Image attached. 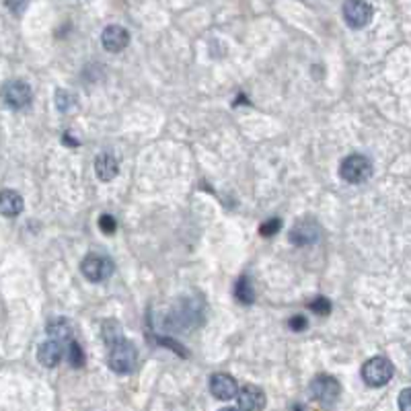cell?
I'll return each instance as SVG.
<instances>
[{
  "label": "cell",
  "instance_id": "21",
  "mask_svg": "<svg viewBox=\"0 0 411 411\" xmlns=\"http://www.w3.org/2000/svg\"><path fill=\"white\" fill-rule=\"evenodd\" d=\"M280 228H282V221H280V218H274V221H267L261 224L259 235H261V237H274Z\"/></svg>",
  "mask_w": 411,
  "mask_h": 411
},
{
  "label": "cell",
  "instance_id": "1",
  "mask_svg": "<svg viewBox=\"0 0 411 411\" xmlns=\"http://www.w3.org/2000/svg\"><path fill=\"white\" fill-rule=\"evenodd\" d=\"M136 360H138V351L134 348L132 342H127L126 337L118 340L111 344V351H109V368L118 375H130L136 368Z\"/></svg>",
  "mask_w": 411,
  "mask_h": 411
},
{
  "label": "cell",
  "instance_id": "22",
  "mask_svg": "<svg viewBox=\"0 0 411 411\" xmlns=\"http://www.w3.org/2000/svg\"><path fill=\"white\" fill-rule=\"evenodd\" d=\"M99 228L105 232V235H113L116 232V218L113 216H109V214H103L101 218H99Z\"/></svg>",
  "mask_w": 411,
  "mask_h": 411
},
{
  "label": "cell",
  "instance_id": "15",
  "mask_svg": "<svg viewBox=\"0 0 411 411\" xmlns=\"http://www.w3.org/2000/svg\"><path fill=\"white\" fill-rule=\"evenodd\" d=\"M48 335L54 340V342H66V340H70L72 337V323L68 321V319H52L50 323H48Z\"/></svg>",
  "mask_w": 411,
  "mask_h": 411
},
{
  "label": "cell",
  "instance_id": "16",
  "mask_svg": "<svg viewBox=\"0 0 411 411\" xmlns=\"http://www.w3.org/2000/svg\"><path fill=\"white\" fill-rule=\"evenodd\" d=\"M237 298L243 302V305H253L255 302V290L251 286V280L247 276H243L239 282H237Z\"/></svg>",
  "mask_w": 411,
  "mask_h": 411
},
{
  "label": "cell",
  "instance_id": "26",
  "mask_svg": "<svg viewBox=\"0 0 411 411\" xmlns=\"http://www.w3.org/2000/svg\"><path fill=\"white\" fill-rule=\"evenodd\" d=\"M218 411H241V410H235V407H222V410Z\"/></svg>",
  "mask_w": 411,
  "mask_h": 411
},
{
  "label": "cell",
  "instance_id": "10",
  "mask_svg": "<svg viewBox=\"0 0 411 411\" xmlns=\"http://www.w3.org/2000/svg\"><path fill=\"white\" fill-rule=\"evenodd\" d=\"M237 395H239L237 401H239V410L241 411H263V407H265V393L259 386L247 384Z\"/></svg>",
  "mask_w": 411,
  "mask_h": 411
},
{
  "label": "cell",
  "instance_id": "20",
  "mask_svg": "<svg viewBox=\"0 0 411 411\" xmlns=\"http://www.w3.org/2000/svg\"><path fill=\"white\" fill-rule=\"evenodd\" d=\"M309 307H311V311H313V313H316V315L325 316V315H329V313H331V302H329L327 298H323V296H316L315 300H313Z\"/></svg>",
  "mask_w": 411,
  "mask_h": 411
},
{
  "label": "cell",
  "instance_id": "19",
  "mask_svg": "<svg viewBox=\"0 0 411 411\" xmlns=\"http://www.w3.org/2000/svg\"><path fill=\"white\" fill-rule=\"evenodd\" d=\"M70 364L74 368H83L85 366V351L81 348V344H76V342L70 344Z\"/></svg>",
  "mask_w": 411,
  "mask_h": 411
},
{
  "label": "cell",
  "instance_id": "5",
  "mask_svg": "<svg viewBox=\"0 0 411 411\" xmlns=\"http://www.w3.org/2000/svg\"><path fill=\"white\" fill-rule=\"evenodd\" d=\"M81 272L85 274L87 280L91 282H103L113 274V263L105 255H87L81 263Z\"/></svg>",
  "mask_w": 411,
  "mask_h": 411
},
{
  "label": "cell",
  "instance_id": "24",
  "mask_svg": "<svg viewBox=\"0 0 411 411\" xmlns=\"http://www.w3.org/2000/svg\"><path fill=\"white\" fill-rule=\"evenodd\" d=\"M288 325H290L292 331H305V329H307V319L302 315H296L288 321Z\"/></svg>",
  "mask_w": 411,
  "mask_h": 411
},
{
  "label": "cell",
  "instance_id": "8",
  "mask_svg": "<svg viewBox=\"0 0 411 411\" xmlns=\"http://www.w3.org/2000/svg\"><path fill=\"white\" fill-rule=\"evenodd\" d=\"M4 101L13 109H23L32 103V87L23 81H11L4 87Z\"/></svg>",
  "mask_w": 411,
  "mask_h": 411
},
{
  "label": "cell",
  "instance_id": "14",
  "mask_svg": "<svg viewBox=\"0 0 411 411\" xmlns=\"http://www.w3.org/2000/svg\"><path fill=\"white\" fill-rule=\"evenodd\" d=\"M95 173L101 181H111L118 175V160L111 157L109 153L99 155L95 160Z\"/></svg>",
  "mask_w": 411,
  "mask_h": 411
},
{
  "label": "cell",
  "instance_id": "11",
  "mask_svg": "<svg viewBox=\"0 0 411 411\" xmlns=\"http://www.w3.org/2000/svg\"><path fill=\"white\" fill-rule=\"evenodd\" d=\"M210 393L221 399V401H228L232 399L237 393H239V386H237V380L232 379L230 375H214L210 379Z\"/></svg>",
  "mask_w": 411,
  "mask_h": 411
},
{
  "label": "cell",
  "instance_id": "23",
  "mask_svg": "<svg viewBox=\"0 0 411 411\" xmlns=\"http://www.w3.org/2000/svg\"><path fill=\"white\" fill-rule=\"evenodd\" d=\"M399 410L411 411V386L401 391V395H399Z\"/></svg>",
  "mask_w": 411,
  "mask_h": 411
},
{
  "label": "cell",
  "instance_id": "12",
  "mask_svg": "<svg viewBox=\"0 0 411 411\" xmlns=\"http://www.w3.org/2000/svg\"><path fill=\"white\" fill-rule=\"evenodd\" d=\"M37 360L46 366V368H54L60 364L62 360V344L60 342H43L39 349H37Z\"/></svg>",
  "mask_w": 411,
  "mask_h": 411
},
{
  "label": "cell",
  "instance_id": "17",
  "mask_svg": "<svg viewBox=\"0 0 411 411\" xmlns=\"http://www.w3.org/2000/svg\"><path fill=\"white\" fill-rule=\"evenodd\" d=\"M103 337L111 346L113 342L122 340L124 335H122V329H120V325L116 321H105V325H103Z\"/></svg>",
  "mask_w": 411,
  "mask_h": 411
},
{
  "label": "cell",
  "instance_id": "18",
  "mask_svg": "<svg viewBox=\"0 0 411 411\" xmlns=\"http://www.w3.org/2000/svg\"><path fill=\"white\" fill-rule=\"evenodd\" d=\"M74 105H76V97L72 95V93H68V91H58L56 93V107L60 111H70Z\"/></svg>",
  "mask_w": 411,
  "mask_h": 411
},
{
  "label": "cell",
  "instance_id": "3",
  "mask_svg": "<svg viewBox=\"0 0 411 411\" xmlns=\"http://www.w3.org/2000/svg\"><path fill=\"white\" fill-rule=\"evenodd\" d=\"M393 364L382 358V356H377V358H370L364 366H362V379L368 386H384L389 380L393 379Z\"/></svg>",
  "mask_w": 411,
  "mask_h": 411
},
{
  "label": "cell",
  "instance_id": "2",
  "mask_svg": "<svg viewBox=\"0 0 411 411\" xmlns=\"http://www.w3.org/2000/svg\"><path fill=\"white\" fill-rule=\"evenodd\" d=\"M340 175L348 183H364L372 175V162L362 155H349L340 165Z\"/></svg>",
  "mask_w": 411,
  "mask_h": 411
},
{
  "label": "cell",
  "instance_id": "13",
  "mask_svg": "<svg viewBox=\"0 0 411 411\" xmlns=\"http://www.w3.org/2000/svg\"><path fill=\"white\" fill-rule=\"evenodd\" d=\"M23 212V197L13 190L0 191V214L2 216H19Z\"/></svg>",
  "mask_w": 411,
  "mask_h": 411
},
{
  "label": "cell",
  "instance_id": "6",
  "mask_svg": "<svg viewBox=\"0 0 411 411\" xmlns=\"http://www.w3.org/2000/svg\"><path fill=\"white\" fill-rule=\"evenodd\" d=\"M344 19L351 29H362L372 19V6L366 0H346L344 2Z\"/></svg>",
  "mask_w": 411,
  "mask_h": 411
},
{
  "label": "cell",
  "instance_id": "7",
  "mask_svg": "<svg viewBox=\"0 0 411 411\" xmlns=\"http://www.w3.org/2000/svg\"><path fill=\"white\" fill-rule=\"evenodd\" d=\"M321 239V228L315 221L311 218H302V221H296V224L292 226L290 230V243L298 245V247H305V245H313Z\"/></svg>",
  "mask_w": 411,
  "mask_h": 411
},
{
  "label": "cell",
  "instance_id": "4",
  "mask_svg": "<svg viewBox=\"0 0 411 411\" xmlns=\"http://www.w3.org/2000/svg\"><path fill=\"white\" fill-rule=\"evenodd\" d=\"M340 393H342L340 382L329 375H319L311 382V395L321 405H333L340 399Z\"/></svg>",
  "mask_w": 411,
  "mask_h": 411
},
{
  "label": "cell",
  "instance_id": "9",
  "mask_svg": "<svg viewBox=\"0 0 411 411\" xmlns=\"http://www.w3.org/2000/svg\"><path fill=\"white\" fill-rule=\"evenodd\" d=\"M101 43L107 52L118 54V52L126 50V46L130 43V33L122 25H109L101 33Z\"/></svg>",
  "mask_w": 411,
  "mask_h": 411
},
{
  "label": "cell",
  "instance_id": "25",
  "mask_svg": "<svg viewBox=\"0 0 411 411\" xmlns=\"http://www.w3.org/2000/svg\"><path fill=\"white\" fill-rule=\"evenodd\" d=\"M4 4H6V8H8L11 13L19 15V13L27 6V0H4Z\"/></svg>",
  "mask_w": 411,
  "mask_h": 411
}]
</instances>
